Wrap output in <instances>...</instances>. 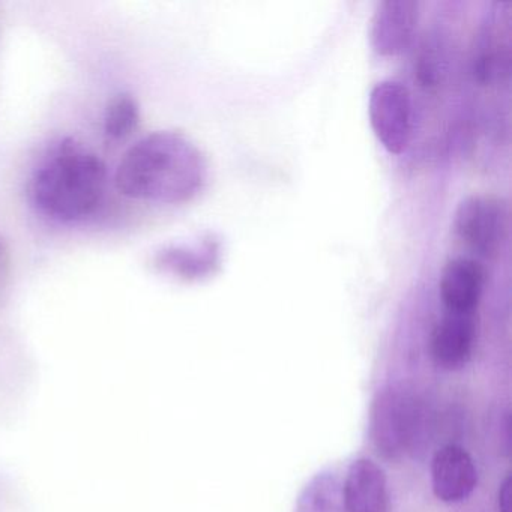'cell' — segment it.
<instances>
[{
  "mask_svg": "<svg viewBox=\"0 0 512 512\" xmlns=\"http://www.w3.org/2000/svg\"><path fill=\"white\" fill-rule=\"evenodd\" d=\"M206 175L205 157L193 142L182 134L157 131L128 149L115 182L130 199L176 205L193 199Z\"/></svg>",
  "mask_w": 512,
  "mask_h": 512,
  "instance_id": "cell-1",
  "label": "cell"
},
{
  "mask_svg": "<svg viewBox=\"0 0 512 512\" xmlns=\"http://www.w3.org/2000/svg\"><path fill=\"white\" fill-rule=\"evenodd\" d=\"M106 184L103 161L74 140H64L35 173L32 199L53 220H82L98 208Z\"/></svg>",
  "mask_w": 512,
  "mask_h": 512,
  "instance_id": "cell-2",
  "label": "cell"
},
{
  "mask_svg": "<svg viewBox=\"0 0 512 512\" xmlns=\"http://www.w3.org/2000/svg\"><path fill=\"white\" fill-rule=\"evenodd\" d=\"M418 401L401 389H383L374 398L370 412V437L374 448L388 460L403 457L415 442L421 427Z\"/></svg>",
  "mask_w": 512,
  "mask_h": 512,
  "instance_id": "cell-3",
  "label": "cell"
},
{
  "mask_svg": "<svg viewBox=\"0 0 512 512\" xmlns=\"http://www.w3.org/2000/svg\"><path fill=\"white\" fill-rule=\"evenodd\" d=\"M370 124L380 145L392 155L409 148L413 130V106L409 91L401 83H377L368 103Z\"/></svg>",
  "mask_w": 512,
  "mask_h": 512,
  "instance_id": "cell-4",
  "label": "cell"
},
{
  "mask_svg": "<svg viewBox=\"0 0 512 512\" xmlns=\"http://www.w3.org/2000/svg\"><path fill=\"white\" fill-rule=\"evenodd\" d=\"M454 229L460 241L470 250L481 256H493L505 241L508 211L494 197H467L455 212Z\"/></svg>",
  "mask_w": 512,
  "mask_h": 512,
  "instance_id": "cell-5",
  "label": "cell"
},
{
  "mask_svg": "<svg viewBox=\"0 0 512 512\" xmlns=\"http://www.w3.org/2000/svg\"><path fill=\"white\" fill-rule=\"evenodd\" d=\"M419 19L413 0H383L371 20V46L380 56L401 55L412 43Z\"/></svg>",
  "mask_w": 512,
  "mask_h": 512,
  "instance_id": "cell-6",
  "label": "cell"
},
{
  "mask_svg": "<svg viewBox=\"0 0 512 512\" xmlns=\"http://www.w3.org/2000/svg\"><path fill=\"white\" fill-rule=\"evenodd\" d=\"M475 313H448L431 335V356L443 370H461L469 364L475 350Z\"/></svg>",
  "mask_w": 512,
  "mask_h": 512,
  "instance_id": "cell-7",
  "label": "cell"
},
{
  "mask_svg": "<svg viewBox=\"0 0 512 512\" xmlns=\"http://www.w3.org/2000/svg\"><path fill=\"white\" fill-rule=\"evenodd\" d=\"M478 484L475 461L466 449L443 446L431 463V485L437 499L446 503L466 500Z\"/></svg>",
  "mask_w": 512,
  "mask_h": 512,
  "instance_id": "cell-8",
  "label": "cell"
},
{
  "mask_svg": "<svg viewBox=\"0 0 512 512\" xmlns=\"http://www.w3.org/2000/svg\"><path fill=\"white\" fill-rule=\"evenodd\" d=\"M341 491L346 512H389L388 479L385 472L367 458L350 464Z\"/></svg>",
  "mask_w": 512,
  "mask_h": 512,
  "instance_id": "cell-9",
  "label": "cell"
},
{
  "mask_svg": "<svg viewBox=\"0 0 512 512\" xmlns=\"http://www.w3.org/2000/svg\"><path fill=\"white\" fill-rule=\"evenodd\" d=\"M484 283V268L476 260L469 257L449 260L440 277V298L448 313H475Z\"/></svg>",
  "mask_w": 512,
  "mask_h": 512,
  "instance_id": "cell-10",
  "label": "cell"
},
{
  "mask_svg": "<svg viewBox=\"0 0 512 512\" xmlns=\"http://www.w3.org/2000/svg\"><path fill=\"white\" fill-rule=\"evenodd\" d=\"M478 49L475 74L481 82H493L503 74L508 76L511 62V19L499 28L497 14L490 16Z\"/></svg>",
  "mask_w": 512,
  "mask_h": 512,
  "instance_id": "cell-11",
  "label": "cell"
},
{
  "mask_svg": "<svg viewBox=\"0 0 512 512\" xmlns=\"http://www.w3.org/2000/svg\"><path fill=\"white\" fill-rule=\"evenodd\" d=\"M295 512H344L343 491L337 478L331 475L314 478L299 497Z\"/></svg>",
  "mask_w": 512,
  "mask_h": 512,
  "instance_id": "cell-12",
  "label": "cell"
},
{
  "mask_svg": "<svg viewBox=\"0 0 512 512\" xmlns=\"http://www.w3.org/2000/svg\"><path fill=\"white\" fill-rule=\"evenodd\" d=\"M140 110L136 98L121 94L113 98L104 116V133L110 140H121L130 136L139 124Z\"/></svg>",
  "mask_w": 512,
  "mask_h": 512,
  "instance_id": "cell-13",
  "label": "cell"
},
{
  "mask_svg": "<svg viewBox=\"0 0 512 512\" xmlns=\"http://www.w3.org/2000/svg\"><path fill=\"white\" fill-rule=\"evenodd\" d=\"M499 509L500 512H512V481L511 476H506L502 487L499 490Z\"/></svg>",
  "mask_w": 512,
  "mask_h": 512,
  "instance_id": "cell-14",
  "label": "cell"
}]
</instances>
